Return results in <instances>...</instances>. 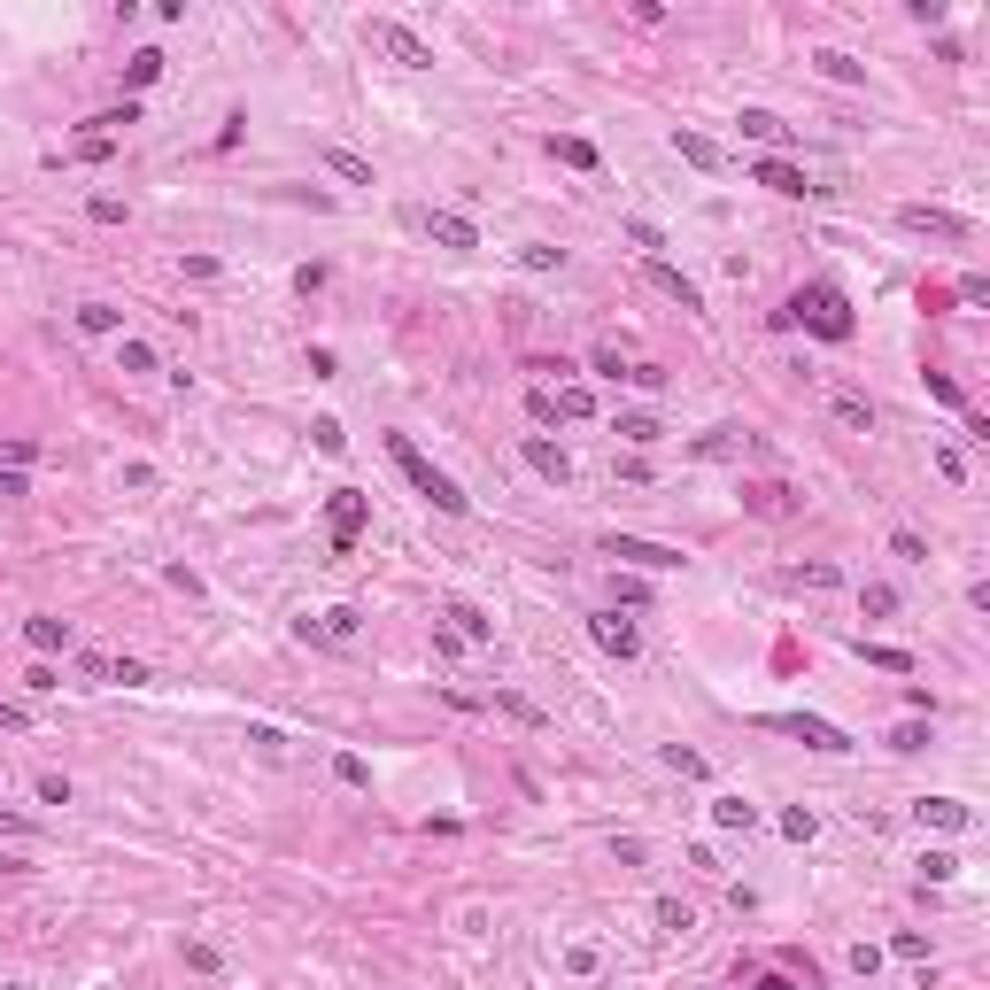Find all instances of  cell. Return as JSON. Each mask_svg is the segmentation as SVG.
Listing matches in <instances>:
<instances>
[{
    "instance_id": "22",
    "label": "cell",
    "mask_w": 990,
    "mask_h": 990,
    "mask_svg": "<svg viewBox=\"0 0 990 990\" xmlns=\"http://www.w3.org/2000/svg\"><path fill=\"white\" fill-rule=\"evenodd\" d=\"M163 62H171L163 47H140V55L124 62V86H132V93H140V86H155V78H163Z\"/></svg>"
},
{
    "instance_id": "1",
    "label": "cell",
    "mask_w": 990,
    "mask_h": 990,
    "mask_svg": "<svg viewBox=\"0 0 990 990\" xmlns=\"http://www.w3.org/2000/svg\"><path fill=\"white\" fill-rule=\"evenodd\" d=\"M774 325H805V333H820V341H851V333H859V325H851L844 287H828V279L797 287V294H789V310H774Z\"/></svg>"
},
{
    "instance_id": "6",
    "label": "cell",
    "mask_w": 990,
    "mask_h": 990,
    "mask_svg": "<svg viewBox=\"0 0 990 990\" xmlns=\"http://www.w3.org/2000/svg\"><path fill=\"white\" fill-rule=\"evenodd\" d=\"M905 233H929V240H975V225L967 217H952V209H929V202H905L898 209Z\"/></svg>"
},
{
    "instance_id": "42",
    "label": "cell",
    "mask_w": 990,
    "mask_h": 990,
    "mask_svg": "<svg viewBox=\"0 0 990 990\" xmlns=\"http://www.w3.org/2000/svg\"><path fill=\"white\" fill-rule=\"evenodd\" d=\"M890 952H898V960H929V936H921V929H898V936H890Z\"/></svg>"
},
{
    "instance_id": "52",
    "label": "cell",
    "mask_w": 990,
    "mask_h": 990,
    "mask_svg": "<svg viewBox=\"0 0 990 990\" xmlns=\"http://www.w3.org/2000/svg\"><path fill=\"white\" fill-rule=\"evenodd\" d=\"M627 240H635V248H666V233H658L650 217H627Z\"/></svg>"
},
{
    "instance_id": "15",
    "label": "cell",
    "mask_w": 990,
    "mask_h": 990,
    "mask_svg": "<svg viewBox=\"0 0 990 990\" xmlns=\"http://www.w3.org/2000/svg\"><path fill=\"white\" fill-rule=\"evenodd\" d=\"M751 178H758V186H774V194H805V171H797V163H782V155H758Z\"/></svg>"
},
{
    "instance_id": "43",
    "label": "cell",
    "mask_w": 990,
    "mask_h": 990,
    "mask_svg": "<svg viewBox=\"0 0 990 990\" xmlns=\"http://www.w3.org/2000/svg\"><path fill=\"white\" fill-rule=\"evenodd\" d=\"M310 434H318V449H325V457H341V449H349V434H341V418H318Z\"/></svg>"
},
{
    "instance_id": "60",
    "label": "cell",
    "mask_w": 990,
    "mask_h": 990,
    "mask_svg": "<svg viewBox=\"0 0 990 990\" xmlns=\"http://www.w3.org/2000/svg\"><path fill=\"white\" fill-rule=\"evenodd\" d=\"M596 372H604V379H627V356H619L612 341H604V349H596Z\"/></svg>"
},
{
    "instance_id": "34",
    "label": "cell",
    "mask_w": 990,
    "mask_h": 990,
    "mask_svg": "<svg viewBox=\"0 0 990 990\" xmlns=\"http://www.w3.org/2000/svg\"><path fill=\"white\" fill-rule=\"evenodd\" d=\"M859 612H867V619H890V612H898V588L867 581V588H859Z\"/></svg>"
},
{
    "instance_id": "58",
    "label": "cell",
    "mask_w": 990,
    "mask_h": 990,
    "mask_svg": "<svg viewBox=\"0 0 990 990\" xmlns=\"http://www.w3.org/2000/svg\"><path fill=\"white\" fill-rule=\"evenodd\" d=\"M24 689H31V697H47V689H62V673H55V666H31Z\"/></svg>"
},
{
    "instance_id": "45",
    "label": "cell",
    "mask_w": 990,
    "mask_h": 990,
    "mask_svg": "<svg viewBox=\"0 0 990 990\" xmlns=\"http://www.w3.org/2000/svg\"><path fill=\"white\" fill-rule=\"evenodd\" d=\"M86 217H93V225H124V202H117V194H93Z\"/></svg>"
},
{
    "instance_id": "48",
    "label": "cell",
    "mask_w": 990,
    "mask_h": 990,
    "mask_svg": "<svg viewBox=\"0 0 990 990\" xmlns=\"http://www.w3.org/2000/svg\"><path fill=\"white\" fill-rule=\"evenodd\" d=\"M0 465L24 472V465H39V449H31V441H0Z\"/></svg>"
},
{
    "instance_id": "21",
    "label": "cell",
    "mask_w": 990,
    "mask_h": 990,
    "mask_svg": "<svg viewBox=\"0 0 990 990\" xmlns=\"http://www.w3.org/2000/svg\"><path fill=\"white\" fill-rule=\"evenodd\" d=\"M449 635L457 642H495V619L472 612V604H449Z\"/></svg>"
},
{
    "instance_id": "38",
    "label": "cell",
    "mask_w": 990,
    "mask_h": 990,
    "mask_svg": "<svg viewBox=\"0 0 990 990\" xmlns=\"http://www.w3.org/2000/svg\"><path fill=\"white\" fill-rule=\"evenodd\" d=\"M890 550H898L905 565H929V542H921V534H913V526H898V534H890Z\"/></svg>"
},
{
    "instance_id": "33",
    "label": "cell",
    "mask_w": 990,
    "mask_h": 990,
    "mask_svg": "<svg viewBox=\"0 0 990 990\" xmlns=\"http://www.w3.org/2000/svg\"><path fill=\"white\" fill-rule=\"evenodd\" d=\"M929 395H936V403H944V410H960V418H967V410H975V403H967V387H960V379H952V372H929Z\"/></svg>"
},
{
    "instance_id": "53",
    "label": "cell",
    "mask_w": 990,
    "mask_h": 990,
    "mask_svg": "<svg viewBox=\"0 0 990 990\" xmlns=\"http://www.w3.org/2000/svg\"><path fill=\"white\" fill-rule=\"evenodd\" d=\"M728 449H735V426H712V434L697 441V457H728Z\"/></svg>"
},
{
    "instance_id": "56",
    "label": "cell",
    "mask_w": 990,
    "mask_h": 990,
    "mask_svg": "<svg viewBox=\"0 0 990 990\" xmlns=\"http://www.w3.org/2000/svg\"><path fill=\"white\" fill-rule=\"evenodd\" d=\"M612 859H619V867H642V859H650V844H642V836H619Z\"/></svg>"
},
{
    "instance_id": "55",
    "label": "cell",
    "mask_w": 990,
    "mask_h": 990,
    "mask_svg": "<svg viewBox=\"0 0 990 990\" xmlns=\"http://www.w3.org/2000/svg\"><path fill=\"white\" fill-rule=\"evenodd\" d=\"M109 681H124V689H140V681H147V666H140V658H109Z\"/></svg>"
},
{
    "instance_id": "64",
    "label": "cell",
    "mask_w": 990,
    "mask_h": 990,
    "mask_svg": "<svg viewBox=\"0 0 990 990\" xmlns=\"http://www.w3.org/2000/svg\"><path fill=\"white\" fill-rule=\"evenodd\" d=\"M0 990H24V983H0Z\"/></svg>"
},
{
    "instance_id": "47",
    "label": "cell",
    "mask_w": 990,
    "mask_h": 990,
    "mask_svg": "<svg viewBox=\"0 0 990 990\" xmlns=\"http://www.w3.org/2000/svg\"><path fill=\"white\" fill-rule=\"evenodd\" d=\"M318 627H325V642H349V635H356V612H349V604H341V612H325Z\"/></svg>"
},
{
    "instance_id": "49",
    "label": "cell",
    "mask_w": 990,
    "mask_h": 990,
    "mask_svg": "<svg viewBox=\"0 0 990 990\" xmlns=\"http://www.w3.org/2000/svg\"><path fill=\"white\" fill-rule=\"evenodd\" d=\"M526 418H534V426H557V403H550V387H534V395H526Z\"/></svg>"
},
{
    "instance_id": "11",
    "label": "cell",
    "mask_w": 990,
    "mask_h": 990,
    "mask_svg": "<svg viewBox=\"0 0 990 990\" xmlns=\"http://www.w3.org/2000/svg\"><path fill=\"white\" fill-rule=\"evenodd\" d=\"M526 465L542 472V480H550V488H565V480H573V457H565V449H557V441H542V434H526V449H519Z\"/></svg>"
},
{
    "instance_id": "26",
    "label": "cell",
    "mask_w": 990,
    "mask_h": 990,
    "mask_svg": "<svg viewBox=\"0 0 990 990\" xmlns=\"http://www.w3.org/2000/svg\"><path fill=\"white\" fill-rule=\"evenodd\" d=\"M650 921H658L666 936H689V929H697V913H689L681 898H658V905H650Z\"/></svg>"
},
{
    "instance_id": "59",
    "label": "cell",
    "mask_w": 990,
    "mask_h": 990,
    "mask_svg": "<svg viewBox=\"0 0 990 990\" xmlns=\"http://www.w3.org/2000/svg\"><path fill=\"white\" fill-rule=\"evenodd\" d=\"M39 805H70V782H62V774H39Z\"/></svg>"
},
{
    "instance_id": "50",
    "label": "cell",
    "mask_w": 990,
    "mask_h": 990,
    "mask_svg": "<svg viewBox=\"0 0 990 990\" xmlns=\"http://www.w3.org/2000/svg\"><path fill=\"white\" fill-rule=\"evenodd\" d=\"M890 751H929V728H921V720H905V728L890 735Z\"/></svg>"
},
{
    "instance_id": "19",
    "label": "cell",
    "mask_w": 990,
    "mask_h": 990,
    "mask_svg": "<svg viewBox=\"0 0 990 990\" xmlns=\"http://www.w3.org/2000/svg\"><path fill=\"white\" fill-rule=\"evenodd\" d=\"M612 434H619V441H635V449H650V441H666V426H658L650 410H619V418H612Z\"/></svg>"
},
{
    "instance_id": "5",
    "label": "cell",
    "mask_w": 990,
    "mask_h": 990,
    "mask_svg": "<svg viewBox=\"0 0 990 990\" xmlns=\"http://www.w3.org/2000/svg\"><path fill=\"white\" fill-rule=\"evenodd\" d=\"M588 642L604 650V658H642V635H635V619H619V612H588Z\"/></svg>"
},
{
    "instance_id": "9",
    "label": "cell",
    "mask_w": 990,
    "mask_h": 990,
    "mask_svg": "<svg viewBox=\"0 0 990 990\" xmlns=\"http://www.w3.org/2000/svg\"><path fill=\"white\" fill-rule=\"evenodd\" d=\"M797 503H805V495L789 488V480H751V488H743V511H758V519H789Z\"/></svg>"
},
{
    "instance_id": "2",
    "label": "cell",
    "mask_w": 990,
    "mask_h": 990,
    "mask_svg": "<svg viewBox=\"0 0 990 990\" xmlns=\"http://www.w3.org/2000/svg\"><path fill=\"white\" fill-rule=\"evenodd\" d=\"M387 457H395V472H403L410 488H418L426 503H434L441 519H465V511H472V495L457 488V480H449L441 465H426V457H418V441H410V434H387Z\"/></svg>"
},
{
    "instance_id": "63",
    "label": "cell",
    "mask_w": 990,
    "mask_h": 990,
    "mask_svg": "<svg viewBox=\"0 0 990 990\" xmlns=\"http://www.w3.org/2000/svg\"><path fill=\"white\" fill-rule=\"evenodd\" d=\"M751 990H797V983H789V975H758Z\"/></svg>"
},
{
    "instance_id": "4",
    "label": "cell",
    "mask_w": 990,
    "mask_h": 990,
    "mask_svg": "<svg viewBox=\"0 0 990 990\" xmlns=\"http://www.w3.org/2000/svg\"><path fill=\"white\" fill-rule=\"evenodd\" d=\"M604 557L612 565H642V573H681L689 565L673 542H642V534H604Z\"/></svg>"
},
{
    "instance_id": "41",
    "label": "cell",
    "mask_w": 990,
    "mask_h": 990,
    "mask_svg": "<svg viewBox=\"0 0 990 990\" xmlns=\"http://www.w3.org/2000/svg\"><path fill=\"white\" fill-rule=\"evenodd\" d=\"M93 124H109V140H117V132H124V124H140V101H132V93H124V101H117V109H101V117H93Z\"/></svg>"
},
{
    "instance_id": "36",
    "label": "cell",
    "mask_w": 990,
    "mask_h": 990,
    "mask_svg": "<svg viewBox=\"0 0 990 990\" xmlns=\"http://www.w3.org/2000/svg\"><path fill=\"white\" fill-rule=\"evenodd\" d=\"M550 403H557V418H588V410H596V395H588V387H557Z\"/></svg>"
},
{
    "instance_id": "17",
    "label": "cell",
    "mask_w": 990,
    "mask_h": 990,
    "mask_svg": "<svg viewBox=\"0 0 990 990\" xmlns=\"http://www.w3.org/2000/svg\"><path fill=\"white\" fill-rule=\"evenodd\" d=\"M735 124H743V140H758V147H789V124L774 117V109H743Z\"/></svg>"
},
{
    "instance_id": "62",
    "label": "cell",
    "mask_w": 990,
    "mask_h": 990,
    "mask_svg": "<svg viewBox=\"0 0 990 990\" xmlns=\"http://www.w3.org/2000/svg\"><path fill=\"white\" fill-rule=\"evenodd\" d=\"M0 836H31V820L24 813H0Z\"/></svg>"
},
{
    "instance_id": "23",
    "label": "cell",
    "mask_w": 990,
    "mask_h": 990,
    "mask_svg": "<svg viewBox=\"0 0 990 990\" xmlns=\"http://www.w3.org/2000/svg\"><path fill=\"white\" fill-rule=\"evenodd\" d=\"M658 758H666V766L681 774V782H712V758H704V751H681V743H666Z\"/></svg>"
},
{
    "instance_id": "37",
    "label": "cell",
    "mask_w": 990,
    "mask_h": 990,
    "mask_svg": "<svg viewBox=\"0 0 990 990\" xmlns=\"http://www.w3.org/2000/svg\"><path fill=\"white\" fill-rule=\"evenodd\" d=\"M596 967H604V952H596V944H565V975H596Z\"/></svg>"
},
{
    "instance_id": "30",
    "label": "cell",
    "mask_w": 990,
    "mask_h": 990,
    "mask_svg": "<svg viewBox=\"0 0 990 990\" xmlns=\"http://www.w3.org/2000/svg\"><path fill=\"white\" fill-rule=\"evenodd\" d=\"M782 836H789V844H813V836H820V813H813V805H789V813H782Z\"/></svg>"
},
{
    "instance_id": "35",
    "label": "cell",
    "mask_w": 990,
    "mask_h": 990,
    "mask_svg": "<svg viewBox=\"0 0 990 990\" xmlns=\"http://www.w3.org/2000/svg\"><path fill=\"white\" fill-rule=\"evenodd\" d=\"M789 581H797V588H844V573H836V565H828V557H813V565H797V573H789Z\"/></svg>"
},
{
    "instance_id": "3",
    "label": "cell",
    "mask_w": 990,
    "mask_h": 990,
    "mask_svg": "<svg viewBox=\"0 0 990 990\" xmlns=\"http://www.w3.org/2000/svg\"><path fill=\"white\" fill-rule=\"evenodd\" d=\"M364 39H372L379 55H395L403 70H434V47H426L410 24H395V16H372V24H364Z\"/></svg>"
},
{
    "instance_id": "7",
    "label": "cell",
    "mask_w": 990,
    "mask_h": 990,
    "mask_svg": "<svg viewBox=\"0 0 990 990\" xmlns=\"http://www.w3.org/2000/svg\"><path fill=\"white\" fill-rule=\"evenodd\" d=\"M782 728L805 743V751H828V758H844L851 751V735L836 728V720H820V712H782Z\"/></svg>"
},
{
    "instance_id": "24",
    "label": "cell",
    "mask_w": 990,
    "mask_h": 990,
    "mask_svg": "<svg viewBox=\"0 0 990 990\" xmlns=\"http://www.w3.org/2000/svg\"><path fill=\"white\" fill-rule=\"evenodd\" d=\"M325 171L349 178V186H372V163H364V155H349V147H325Z\"/></svg>"
},
{
    "instance_id": "14",
    "label": "cell",
    "mask_w": 990,
    "mask_h": 990,
    "mask_svg": "<svg viewBox=\"0 0 990 990\" xmlns=\"http://www.w3.org/2000/svg\"><path fill=\"white\" fill-rule=\"evenodd\" d=\"M673 155H681L689 171H720V147L704 140V132H689V124H673Z\"/></svg>"
},
{
    "instance_id": "13",
    "label": "cell",
    "mask_w": 990,
    "mask_h": 990,
    "mask_svg": "<svg viewBox=\"0 0 990 990\" xmlns=\"http://www.w3.org/2000/svg\"><path fill=\"white\" fill-rule=\"evenodd\" d=\"M650 287H666L673 302H681V310H704V294H697V279H689V271H673L666 256H650Z\"/></svg>"
},
{
    "instance_id": "61",
    "label": "cell",
    "mask_w": 990,
    "mask_h": 990,
    "mask_svg": "<svg viewBox=\"0 0 990 990\" xmlns=\"http://www.w3.org/2000/svg\"><path fill=\"white\" fill-rule=\"evenodd\" d=\"M24 720H31V712H24V704H0V728H8V735H16V728H24Z\"/></svg>"
},
{
    "instance_id": "10",
    "label": "cell",
    "mask_w": 990,
    "mask_h": 990,
    "mask_svg": "<svg viewBox=\"0 0 990 990\" xmlns=\"http://www.w3.org/2000/svg\"><path fill=\"white\" fill-rule=\"evenodd\" d=\"M913 820H921V828H944V836L975 828V813H967L960 797H913Z\"/></svg>"
},
{
    "instance_id": "29",
    "label": "cell",
    "mask_w": 990,
    "mask_h": 990,
    "mask_svg": "<svg viewBox=\"0 0 990 990\" xmlns=\"http://www.w3.org/2000/svg\"><path fill=\"white\" fill-rule=\"evenodd\" d=\"M550 155H557V163H573V171H596V163H604V155H596L588 140H573V132H565V140H550Z\"/></svg>"
},
{
    "instance_id": "28",
    "label": "cell",
    "mask_w": 990,
    "mask_h": 990,
    "mask_svg": "<svg viewBox=\"0 0 990 990\" xmlns=\"http://www.w3.org/2000/svg\"><path fill=\"white\" fill-rule=\"evenodd\" d=\"M859 658L882 673H913V650H890V642H859Z\"/></svg>"
},
{
    "instance_id": "46",
    "label": "cell",
    "mask_w": 990,
    "mask_h": 990,
    "mask_svg": "<svg viewBox=\"0 0 990 990\" xmlns=\"http://www.w3.org/2000/svg\"><path fill=\"white\" fill-rule=\"evenodd\" d=\"M117 364H124V372H155V349H147V341H124Z\"/></svg>"
},
{
    "instance_id": "16",
    "label": "cell",
    "mask_w": 990,
    "mask_h": 990,
    "mask_svg": "<svg viewBox=\"0 0 990 990\" xmlns=\"http://www.w3.org/2000/svg\"><path fill=\"white\" fill-rule=\"evenodd\" d=\"M24 642L39 650V658H55V650H70V619H47V612L24 619Z\"/></svg>"
},
{
    "instance_id": "44",
    "label": "cell",
    "mask_w": 990,
    "mask_h": 990,
    "mask_svg": "<svg viewBox=\"0 0 990 990\" xmlns=\"http://www.w3.org/2000/svg\"><path fill=\"white\" fill-rule=\"evenodd\" d=\"M952 874H960V859H952V851H929V859H921V882H952Z\"/></svg>"
},
{
    "instance_id": "39",
    "label": "cell",
    "mask_w": 990,
    "mask_h": 990,
    "mask_svg": "<svg viewBox=\"0 0 990 990\" xmlns=\"http://www.w3.org/2000/svg\"><path fill=\"white\" fill-rule=\"evenodd\" d=\"M333 782L364 789V782H372V766H364V758H356V751H341V758H333Z\"/></svg>"
},
{
    "instance_id": "51",
    "label": "cell",
    "mask_w": 990,
    "mask_h": 990,
    "mask_svg": "<svg viewBox=\"0 0 990 990\" xmlns=\"http://www.w3.org/2000/svg\"><path fill=\"white\" fill-rule=\"evenodd\" d=\"M627 387H642V395H658V387H666V372H658V364H627Z\"/></svg>"
},
{
    "instance_id": "54",
    "label": "cell",
    "mask_w": 990,
    "mask_h": 990,
    "mask_svg": "<svg viewBox=\"0 0 990 990\" xmlns=\"http://www.w3.org/2000/svg\"><path fill=\"white\" fill-rule=\"evenodd\" d=\"M186 967H194V975H217L225 960H217V944H186Z\"/></svg>"
},
{
    "instance_id": "12",
    "label": "cell",
    "mask_w": 990,
    "mask_h": 990,
    "mask_svg": "<svg viewBox=\"0 0 990 990\" xmlns=\"http://www.w3.org/2000/svg\"><path fill=\"white\" fill-rule=\"evenodd\" d=\"M418 225H426V233H434L441 248H480V233H472V217H457V209H426Z\"/></svg>"
},
{
    "instance_id": "57",
    "label": "cell",
    "mask_w": 990,
    "mask_h": 990,
    "mask_svg": "<svg viewBox=\"0 0 990 990\" xmlns=\"http://www.w3.org/2000/svg\"><path fill=\"white\" fill-rule=\"evenodd\" d=\"M936 472H944V480L960 488V480H967V457H960V449H936Z\"/></svg>"
},
{
    "instance_id": "31",
    "label": "cell",
    "mask_w": 990,
    "mask_h": 990,
    "mask_svg": "<svg viewBox=\"0 0 990 990\" xmlns=\"http://www.w3.org/2000/svg\"><path fill=\"white\" fill-rule=\"evenodd\" d=\"M519 263H526V271H565V248H550V240H519Z\"/></svg>"
},
{
    "instance_id": "20",
    "label": "cell",
    "mask_w": 990,
    "mask_h": 990,
    "mask_svg": "<svg viewBox=\"0 0 990 990\" xmlns=\"http://www.w3.org/2000/svg\"><path fill=\"white\" fill-rule=\"evenodd\" d=\"M712 820H720L728 836H751V828H758V805H751V797H712Z\"/></svg>"
},
{
    "instance_id": "8",
    "label": "cell",
    "mask_w": 990,
    "mask_h": 990,
    "mask_svg": "<svg viewBox=\"0 0 990 990\" xmlns=\"http://www.w3.org/2000/svg\"><path fill=\"white\" fill-rule=\"evenodd\" d=\"M325 526H333V550L349 557V550H356V534H364V495H356V488H333V503H325Z\"/></svg>"
},
{
    "instance_id": "27",
    "label": "cell",
    "mask_w": 990,
    "mask_h": 990,
    "mask_svg": "<svg viewBox=\"0 0 990 990\" xmlns=\"http://www.w3.org/2000/svg\"><path fill=\"white\" fill-rule=\"evenodd\" d=\"M117 325H124L117 302H78V333H117Z\"/></svg>"
},
{
    "instance_id": "32",
    "label": "cell",
    "mask_w": 990,
    "mask_h": 990,
    "mask_svg": "<svg viewBox=\"0 0 990 990\" xmlns=\"http://www.w3.org/2000/svg\"><path fill=\"white\" fill-rule=\"evenodd\" d=\"M836 418H844L851 434H874V403L867 395H836Z\"/></svg>"
},
{
    "instance_id": "40",
    "label": "cell",
    "mask_w": 990,
    "mask_h": 990,
    "mask_svg": "<svg viewBox=\"0 0 990 990\" xmlns=\"http://www.w3.org/2000/svg\"><path fill=\"white\" fill-rule=\"evenodd\" d=\"M70 155H78V163H109V155H117V140H109V132H86Z\"/></svg>"
},
{
    "instance_id": "18",
    "label": "cell",
    "mask_w": 990,
    "mask_h": 990,
    "mask_svg": "<svg viewBox=\"0 0 990 990\" xmlns=\"http://www.w3.org/2000/svg\"><path fill=\"white\" fill-rule=\"evenodd\" d=\"M813 70H820V78H828V86H867V62L836 55V47H820V55H813Z\"/></svg>"
},
{
    "instance_id": "25",
    "label": "cell",
    "mask_w": 990,
    "mask_h": 990,
    "mask_svg": "<svg viewBox=\"0 0 990 990\" xmlns=\"http://www.w3.org/2000/svg\"><path fill=\"white\" fill-rule=\"evenodd\" d=\"M495 712H503V720H519V728H542V704L519 697V689H495Z\"/></svg>"
}]
</instances>
